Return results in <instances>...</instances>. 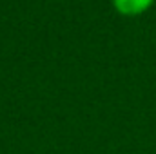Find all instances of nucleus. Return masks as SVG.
I'll return each mask as SVG.
<instances>
[{
  "label": "nucleus",
  "mask_w": 156,
  "mask_h": 154,
  "mask_svg": "<svg viewBox=\"0 0 156 154\" xmlns=\"http://www.w3.org/2000/svg\"><path fill=\"white\" fill-rule=\"evenodd\" d=\"M154 0H113V5L118 13L125 16H136L147 11Z\"/></svg>",
  "instance_id": "1"
}]
</instances>
